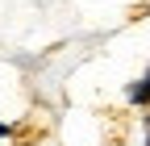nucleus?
I'll return each mask as SVG.
<instances>
[{
	"label": "nucleus",
	"instance_id": "obj_3",
	"mask_svg": "<svg viewBox=\"0 0 150 146\" xmlns=\"http://www.w3.org/2000/svg\"><path fill=\"white\" fill-rule=\"evenodd\" d=\"M142 130H146V146H150V113L142 117Z\"/></svg>",
	"mask_w": 150,
	"mask_h": 146
},
{
	"label": "nucleus",
	"instance_id": "obj_2",
	"mask_svg": "<svg viewBox=\"0 0 150 146\" xmlns=\"http://www.w3.org/2000/svg\"><path fill=\"white\" fill-rule=\"evenodd\" d=\"M17 134V125H8V121H0V138H13Z\"/></svg>",
	"mask_w": 150,
	"mask_h": 146
},
{
	"label": "nucleus",
	"instance_id": "obj_1",
	"mask_svg": "<svg viewBox=\"0 0 150 146\" xmlns=\"http://www.w3.org/2000/svg\"><path fill=\"white\" fill-rule=\"evenodd\" d=\"M125 100H129V104H138V108H150V67L142 71L134 84H125Z\"/></svg>",
	"mask_w": 150,
	"mask_h": 146
},
{
	"label": "nucleus",
	"instance_id": "obj_4",
	"mask_svg": "<svg viewBox=\"0 0 150 146\" xmlns=\"http://www.w3.org/2000/svg\"><path fill=\"white\" fill-rule=\"evenodd\" d=\"M146 17H150V9H146Z\"/></svg>",
	"mask_w": 150,
	"mask_h": 146
}]
</instances>
